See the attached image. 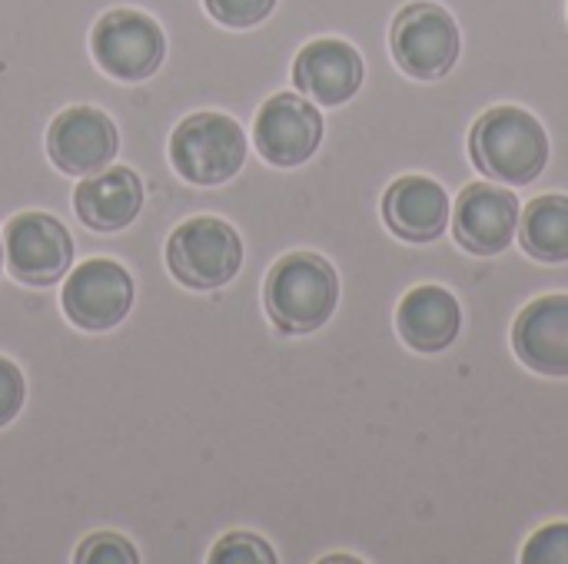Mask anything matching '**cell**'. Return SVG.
I'll use <instances>...</instances> for the list:
<instances>
[{
	"label": "cell",
	"instance_id": "6da1fadb",
	"mask_svg": "<svg viewBox=\"0 0 568 564\" xmlns=\"http://www.w3.org/2000/svg\"><path fill=\"white\" fill-rule=\"evenodd\" d=\"M469 153L479 173L493 176V183L526 186L539 180L549 163V136L529 110L493 106L476 120Z\"/></svg>",
	"mask_w": 568,
	"mask_h": 564
},
{
	"label": "cell",
	"instance_id": "7a4b0ae2",
	"mask_svg": "<svg viewBox=\"0 0 568 564\" xmlns=\"http://www.w3.org/2000/svg\"><path fill=\"white\" fill-rule=\"evenodd\" d=\"M263 302L283 336H310L336 312L339 276L320 253H290L270 269Z\"/></svg>",
	"mask_w": 568,
	"mask_h": 564
},
{
	"label": "cell",
	"instance_id": "3957f363",
	"mask_svg": "<svg viewBox=\"0 0 568 564\" xmlns=\"http://www.w3.org/2000/svg\"><path fill=\"white\" fill-rule=\"evenodd\" d=\"M170 163L193 186H220L246 163V133L226 113H193L170 136Z\"/></svg>",
	"mask_w": 568,
	"mask_h": 564
},
{
	"label": "cell",
	"instance_id": "277c9868",
	"mask_svg": "<svg viewBox=\"0 0 568 564\" xmlns=\"http://www.w3.org/2000/svg\"><path fill=\"white\" fill-rule=\"evenodd\" d=\"M243 266L240 233L216 216H193L166 239V269L186 289H220L233 283Z\"/></svg>",
	"mask_w": 568,
	"mask_h": 564
},
{
	"label": "cell",
	"instance_id": "5b68a950",
	"mask_svg": "<svg viewBox=\"0 0 568 564\" xmlns=\"http://www.w3.org/2000/svg\"><path fill=\"white\" fill-rule=\"evenodd\" d=\"M389 43L403 73L416 80H439L456 66L463 37L446 7L416 0L396 13Z\"/></svg>",
	"mask_w": 568,
	"mask_h": 564
},
{
	"label": "cell",
	"instance_id": "8992f818",
	"mask_svg": "<svg viewBox=\"0 0 568 564\" xmlns=\"http://www.w3.org/2000/svg\"><path fill=\"white\" fill-rule=\"evenodd\" d=\"M90 50L103 73L136 83L160 70L166 57V37L143 10H106L90 30Z\"/></svg>",
	"mask_w": 568,
	"mask_h": 564
},
{
	"label": "cell",
	"instance_id": "52a82bcc",
	"mask_svg": "<svg viewBox=\"0 0 568 564\" xmlns=\"http://www.w3.org/2000/svg\"><path fill=\"white\" fill-rule=\"evenodd\" d=\"M3 263L17 283L53 286L73 263V239L50 213H20L3 229Z\"/></svg>",
	"mask_w": 568,
	"mask_h": 564
},
{
	"label": "cell",
	"instance_id": "ba28073f",
	"mask_svg": "<svg viewBox=\"0 0 568 564\" xmlns=\"http://www.w3.org/2000/svg\"><path fill=\"white\" fill-rule=\"evenodd\" d=\"M60 306L77 329L106 332L133 309V279L113 259H87L63 283Z\"/></svg>",
	"mask_w": 568,
	"mask_h": 564
},
{
	"label": "cell",
	"instance_id": "9c48e42d",
	"mask_svg": "<svg viewBox=\"0 0 568 564\" xmlns=\"http://www.w3.org/2000/svg\"><path fill=\"white\" fill-rule=\"evenodd\" d=\"M253 143L266 163L283 170L300 166L323 143V116L313 100L296 93H276L256 113Z\"/></svg>",
	"mask_w": 568,
	"mask_h": 564
},
{
	"label": "cell",
	"instance_id": "30bf717a",
	"mask_svg": "<svg viewBox=\"0 0 568 564\" xmlns=\"http://www.w3.org/2000/svg\"><path fill=\"white\" fill-rule=\"evenodd\" d=\"M120 133L97 106H70L53 116L47 130V156L67 176H90L113 163Z\"/></svg>",
	"mask_w": 568,
	"mask_h": 564
},
{
	"label": "cell",
	"instance_id": "8fae6325",
	"mask_svg": "<svg viewBox=\"0 0 568 564\" xmlns=\"http://www.w3.org/2000/svg\"><path fill=\"white\" fill-rule=\"evenodd\" d=\"M456 243L473 256H499L519 233V199L496 183H473L453 209Z\"/></svg>",
	"mask_w": 568,
	"mask_h": 564
},
{
	"label": "cell",
	"instance_id": "7c38bea8",
	"mask_svg": "<svg viewBox=\"0 0 568 564\" xmlns=\"http://www.w3.org/2000/svg\"><path fill=\"white\" fill-rule=\"evenodd\" d=\"M363 76H366V63H363L359 50L336 37L306 43L293 63L296 90L306 100L323 103V106H339V103L353 100L363 86Z\"/></svg>",
	"mask_w": 568,
	"mask_h": 564
},
{
	"label": "cell",
	"instance_id": "4fadbf2b",
	"mask_svg": "<svg viewBox=\"0 0 568 564\" xmlns=\"http://www.w3.org/2000/svg\"><path fill=\"white\" fill-rule=\"evenodd\" d=\"M513 349L539 376H568V293L529 302L513 326Z\"/></svg>",
	"mask_w": 568,
	"mask_h": 564
},
{
	"label": "cell",
	"instance_id": "5bb4252c",
	"mask_svg": "<svg viewBox=\"0 0 568 564\" xmlns=\"http://www.w3.org/2000/svg\"><path fill=\"white\" fill-rule=\"evenodd\" d=\"M73 209L87 229L120 233L143 209V183L130 166H106L77 183Z\"/></svg>",
	"mask_w": 568,
	"mask_h": 564
},
{
	"label": "cell",
	"instance_id": "9a60e30c",
	"mask_svg": "<svg viewBox=\"0 0 568 564\" xmlns=\"http://www.w3.org/2000/svg\"><path fill=\"white\" fill-rule=\"evenodd\" d=\"M386 226L406 243H433L453 219L446 189L429 176H399L383 196Z\"/></svg>",
	"mask_w": 568,
	"mask_h": 564
},
{
	"label": "cell",
	"instance_id": "2e32d148",
	"mask_svg": "<svg viewBox=\"0 0 568 564\" xmlns=\"http://www.w3.org/2000/svg\"><path fill=\"white\" fill-rule=\"evenodd\" d=\"M396 329L403 342L416 352H443L456 342L463 329L459 299L443 286H416L403 296L396 312Z\"/></svg>",
	"mask_w": 568,
	"mask_h": 564
},
{
	"label": "cell",
	"instance_id": "e0dca14e",
	"mask_svg": "<svg viewBox=\"0 0 568 564\" xmlns=\"http://www.w3.org/2000/svg\"><path fill=\"white\" fill-rule=\"evenodd\" d=\"M519 243L539 263L568 259V196L549 193L532 199L519 219Z\"/></svg>",
	"mask_w": 568,
	"mask_h": 564
},
{
	"label": "cell",
	"instance_id": "ac0fdd59",
	"mask_svg": "<svg viewBox=\"0 0 568 564\" xmlns=\"http://www.w3.org/2000/svg\"><path fill=\"white\" fill-rule=\"evenodd\" d=\"M213 564H273L276 552L270 548V542H263L253 532H230L223 535L213 552H210Z\"/></svg>",
	"mask_w": 568,
	"mask_h": 564
},
{
	"label": "cell",
	"instance_id": "d6986e66",
	"mask_svg": "<svg viewBox=\"0 0 568 564\" xmlns=\"http://www.w3.org/2000/svg\"><path fill=\"white\" fill-rule=\"evenodd\" d=\"M73 562L77 564H136L140 562V555H136V548H133L123 535L97 532V535H90V539L77 548Z\"/></svg>",
	"mask_w": 568,
	"mask_h": 564
},
{
	"label": "cell",
	"instance_id": "ffe728a7",
	"mask_svg": "<svg viewBox=\"0 0 568 564\" xmlns=\"http://www.w3.org/2000/svg\"><path fill=\"white\" fill-rule=\"evenodd\" d=\"M210 17L223 27H233V30H246V27H256L263 23L276 0H203Z\"/></svg>",
	"mask_w": 568,
	"mask_h": 564
},
{
	"label": "cell",
	"instance_id": "44dd1931",
	"mask_svg": "<svg viewBox=\"0 0 568 564\" xmlns=\"http://www.w3.org/2000/svg\"><path fill=\"white\" fill-rule=\"evenodd\" d=\"M526 564H568V522H556L539 529L526 548H523Z\"/></svg>",
	"mask_w": 568,
	"mask_h": 564
},
{
	"label": "cell",
	"instance_id": "7402d4cb",
	"mask_svg": "<svg viewBox=\"0 0 568 564\" xmlns=\"http://www.w3.org/2000/svg\"><path fill=\"white\" fill-rule=\"evenodd\" d=\"M23 399H27V382H23V372L0 356V429L10 425L20 409H23Z\"/></svg>",
	"mask_w": 568,
	"mask_h": 564
},
{
	"label": "cell",
	"instance_id": "603a6c76",
	"mask_svg": "<svg viewBox=\"0 0 568 564\" xmlns=\"http://www.w3.org/2000/svg\"><path fill=\"white\" fill-rule=\"evenodd\" d=\"M0 266H3V246H0Z\"/></svg>",
	"mask_w": 568,
	"mask_h": 564
}]
</instances>
